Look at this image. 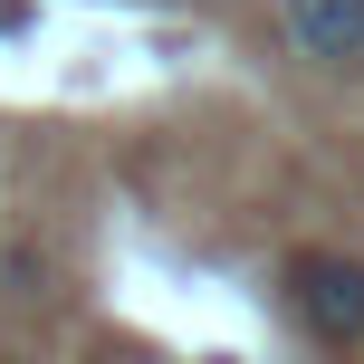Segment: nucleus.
Segmentation results:
<instances>
[{"label": "nucleus", "mask_w": 364, "mask_h": 364, "mask_svg": "<svg viewBox=\"0 0 364 364\" xmlns=\"http://www.w3.org/2000/svg\"><path fill=\"white\" fill-rule=\"evenodd\" d=\"M278 29L307 68L364 77V0H278Z\"/></svg>", "instance_id": "2"}, {"label": "nucleus", "mask_w": 364, "mask_h": 364, "mask_svg": "<svg viewBox=\"0 0 364 364\" xmlns=\"http://www.w3.org/2000/svg\"><path fill=\"white\" fill-rule=\"evenodd\" d=\"M288 316L316 336V346H364V259L346 250H297L288 259Z\"/></svg>", "instance_id": "1"}]
</instances>
